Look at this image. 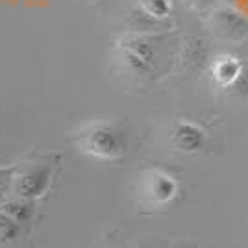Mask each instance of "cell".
<instances>
[{"label":"cell","mask_w":248,"mask_h":248,"mask_svg":"<svg viewBox=\"0 0 248 248\" xmlns=\"http://www.w3.org/2000/svg\"><path fill=\"white\" fill-rule=\"evenodd\" d=\"M207 141V134L202 126L193 121L182 119L170 130V145L174 146L180 154H198Z\"/></svg>","instance_id":"obj_6"},{"label":"cell","mask_w":248,"mask_h":248,"mask_svg":"<svg viewBox=\"0 0 248 248\" xmlns=\"http://www.w3.org/2000/svg\"><path fill=\"white\" fill-rule=\"evenodd\" d=\"M135 197L145 207H167L180 197V182L165 169L150 167L137 176Z\"/></svg>","instance_id":"obj_3"},{"label":"cell","mask_w":248,"mask_h":248,"mask_svg":"<svg viewBox=\"0 0 248 248\" xmlns=\"http://www.w3.org/2000/svg\"><path fill=\"white\" fill-rule=\"evenodd\" d=\"M115 65L128 76L145 78L155 67V46L145 31H126L115 39Z\"/></svg>","instance_id":"obj_2"},{"label":"cell","mask_w":248,"mask_h":248,"mask_svg":"<svg viewBox=\"0 0 248 248\" xmlns=\"http://www.w3.org/2000/svg\"><path fill=\"white\" fill-rule=\"evenodd\" d=\"M74 145L89 157L100 161H119L130 150V135L115 121L96 119L76 130Z\"/></svg>","instance_id":"obj_1"},{"label":"cell","mask_w":248,"mask_h":248,"mask_svg":"<svg viewBox=\"0 0 248 248\" xmlns=\"http://www.w3.org/2000/svg\"><path fill=\"white\" fill-rule=\"evenodd\" d=\"M209 28L222 41L241 43L248 37V17L233 8H217L209 15Z\"/></svg>","instance_id":"obj_5"},{"label":"cell","mask_w":248,"mask_h":248,"mask_svg":"<svg viewBox=\"0 0 248 248\" xmlns=\"http://www.w3.org/2000/svg\"><path fill=\"white\" fill-rule=\"evenodd\" d=\"M54 172H56V161L26 163L11 174V191L19 198L39 200L48 193Z\"/></svg>","instance_id":"obj_4"},{"label":"cell","mask_w":248,"mask_h":248,"mask_svg":"<svg viewBox=\"0 0 248 248\" xmlns=\"http://www.w3.org/2000/svg\"><path fill=\"white\" fill-rule=\"evenodd\" d=\"M232 94H235V96H247L248 94V67L245 65L243 67V71L239 74V78L235 80V83L228 89Z\"/></svg>","instance_id":"obj_12"},{"label":"cell","mask_w":248,"mask_h":248,"mask_svg":"<svg viewBox=\"0 0 248 248\" xmlns=\"http://www.w3.org/2000/svg\"><path fill=\"white\" fill-rule=\"evenodd\" d=\"M139 6L146 17H150L154 21H163L167 17H170V13H172L170 0H139Z\"/></svg>","instance_id":"obj_10"},{"label":"cell","mask_w":248,"mask_h":248,"mask_svg":"<svg viewBox=\"0 0 248 248\" xmlns=\"http://www.w3.org/2000/svg\"><path fill=\"white\" fill-rule=\"evenodd\" d=\"M209 67H211V76L218 87L230 89L239 78L245 63L233 54H220L215 60H211Z\"/></svg>","instance_id":"obj_8"},{"label":"cell","mask_w":248,"mask_h":248,"mask_svg":"<svg viewBox=\"0 0 248 248\" xmlns=\"http://www.w3.org/2000/svg\"><path fill=\"white\" fill-rule=\"evenodd\" d=\"M24 232L19 224H15L13 220H10L8 217H4L0 213V245H10L15 243L17 239L21 237V233Z\"/></svg>","instance_id":"obj_11"},{"label":"cell","mask_w":248,"mask_h":248,"mask_svg":"<svg viewBox=\"0 0 248 248\" xmlns=\"http://www.w3.org/2000/svg\"><path fill=\"white\" fill-rule=\"evenodd\" d=\"M209 45L202 37H186L180 48V63L187 71H204L211 63Z\"/></svg>","instance_id":"obj_7"},{"label":"cell","mask_w":248,"mask_h":248,"mask_svg":"<svg viewBox=\"0 0 248 248\" xmlns=\"http://www.w3.org/2000/svg\"><path fill=\"white\" fill-rule=\"evenodd\" d=\"M186 2L195 10H206V8H211L217 0H186Z\"/></svg>","instance_id":"obj_13"},{"label":"cell","mask_w":248,"mask_h":248,"mask_svg":"<svg viewBox=\"0 0 248 248\" xmlns=\"http://www.w3.org/2000/svg\"><path fill=\"white\" fill-rule=\"evenodd\" d=\"M0 213L13 220L15 224H19L22 230H26L35 218V200L15 197L6 202H0Z\"/></svg>","instance_id":"obj_9"}]
</instances>
